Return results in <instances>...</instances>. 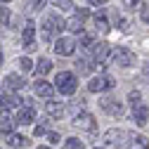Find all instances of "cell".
Here are the masks:
<instances>
[{
    "label": "cell",
    "instance_id": "6da1fadb",
    "mask_svg": "<svg viewBox=\"0 0 149 149\" xmlns=\"http://www.w3.org/2000/svg\"><path fill=\"white\" fill-rule=\"evenodd\" d=\"M64 29V19L57 14H50L43 19V40H52L54 38V33H59Z\"/></svg>",
    "mask_w": 149,
    "mask_h": 149
},
{
    "label": "cell",
    "instance_id": "7a4b0ae2",
    "mask_svg": "<svg viewBox=\"0 0 149 149\" xmlns=\"http://www.w3.org/2000/svg\"><path fill=\"white\" fill-rule=\"evenodd\" d=\"M54 83H57V90L62 95H73V92H76V76L69 73V71H59Z\"/></svg>",
    "mask_w": 149,
    "mask_h": 149
},
{
    "label": "cell",
    "instance_id": "3957f363",
    "mask_svg": "<svg viewBox=\"0 0 149 149\" xmlns=\"http://www.w3.org/2000/svg\"><path fill=\"white\" fill-rule=\"evenodd\" d=\"M116 83H114V78L109 76V73H100V76H95L90 83H88V90L90 92H104V90H111Z\"/></svg>",
    "mask_w": 149,
    "mask_h": 149
},
{
    "label": "cell",
    "instance_id": "277c9868",
    "mask_svg": "<svg viewBox=\"0 0 149 149\" xmlns=\"http://www.w3.org/2000/svg\"><path fill=\"white\" fill-rule=\"evenodd\" d=\"M123 137H125L123 130L111 128V130H107V133H104V147H107V149H118V147L123 144Z\"/></svg>",
    "mask_w": 149,
    "mask_h": 149
},
{
    "label": "cell",
    "instance_id": "5b68a950",
    "mask_svg": "<svg viewBox=\"0 0 149 149\" xmlns=\"http://www.w3.org/2000/svg\"><path fill=\"white\" fill-rule=\"evenodd\" d=\"M22 40H24V47H26V52H33L36 47V24L33 22H26V26H24V33H22Z\"/></svg>",
    "mask_w": 149,
    "mask_h": 149
},
{
    "label": "cell",
    "instance_id": "8992f818",
    "mask_svg": "<svg viewBox=\"0 0 149 149\" xmlns=\"http://www.w3.org/2000/svg\"><path fill=\"white\" fill-rule=\"evenodd\" d=\"M114 64H118V66H133L135 64V54L130 50H125V47H118V50H114Z\"/></svg>",
    "mask_w": 149,
    "mask_h": 149
},
{
    "label": "cell",
    "instance_id": "52a82bcc",
    "mask_svg": "<svg viewBox=\"0 0 149 149\" xmlns=\"http://www.w3.org/2000/svg\"><path fill=\"white\" fill-rule=\"evenodd\" d=\"M73 50H76V43L71 38H59L57 45H54V52H57L59 57H69V54H73Z\"/></svg>",
    "mask_w": 149,
    "mask_h": 149
},
{
    "label": "cell",
    "instance_id": "ba28073f",
    "mask_svg": "<svg viewBox=\"0 0 149 149\" xmlns=\"http://www.w3.org/2000/svg\"><path fill=\"white\" fill-rule=\"evenodd\" d=\"M100 107L107 111V114H114V116H118L121 111H123V104H121L118 100H114V97H104V100H100Z\"/></svg>",
    "mask_w": 149,
    "mask_h": 149
},
{
    "label": "cell",
    "instance_id": "9c48e42d",
    "mask_svg": "<svg viewBox=\"0 0 149 149\" xmlns=\"http://www.w3.org/2000/svg\"><path fill=\"white\" fill-rule=\"evenodd\" d=\"M33 90H36V95H38V97H45V100H50L52 92H54V88H52L45 78H38V81H36V83H33Z\"/></svg>",
    "mask_w": 149,
    "mask_h": 149
},
{
    "label": "cell",
    "instance_id": "30bf717a",
    "mask_svg": "<svg viewBox=\"0 0 149 149\" xmlns=\"http://www.w3.org/2000/svg\"><path fill=\"white\" fill-rule=\"evenodd\" d=\"M76 128H81V130H88V133H92V130L97 128V123H95V118H92L90 114H78L76 116Z\"/></svg>",
    "mask_w": 149,
    "mask_h": 149
},
{
    "label": "cell",
    "instance_id": "8fae6325",
    "mask_svg": "<svg viewBox=\"0 0 149 149\" xmlns=\"http://www.w3.org/2000/svg\"><path fill=\"white\" fill-rule=\"evenodd\" d=\"M19 97L17 95H12V92H3V95H0V109L3 111H10V109H17L19 107Z\"/></svg>",
    "mask_w": 149,
    "mask_h": 149
},
{
    "label": "cell",
    "instance_id": "7c38bea8",
    "mask_svg": "<svg viewBox=\"0 0 149 149\" xmlns=\"http://www.w3.org/2000/svg\"><path fill=\"white\" fill-rule=\"evenodd\" d=\"M24 88H26V81L22 76H17V73L5 76V90H24Z\"/></svg>",
    "mask_w": 149,
    "mask_h": 149
},
{
    "label": "cell",
    "instance_id": "4fadbf2b",
    "mask_svg": "<svg viewBox=\"0 0 149 149\" xmlns=\"http://www.w3.org/2000/svg\"><path fill=\"white\" fill-rule=\"evenodd\" d=\"M33 118H36L33 107H24V109H19V114H17V123L19 125H29V123H33Z\"/></svg>",
    "mask_w": 149,
    "mask_h": 149
},
{
    "label": "cell",
    "instance_id": "5bb4252c",
    "mask_svg": "<svg viewBox=\"0 0 149 149\" xmlns=\"http://www.w3.org/2000/svg\"><path fill=\"white\" fill-rule=\"evenodd\" d=\"M107 54H109V45L107 43H92V57H95V62H104L107 59Z\"/></svg>",
    "mask_w": 149,
    "mask_h": 149
},
{
    "label": "cell",
    "instance_id": "9a60e30c",
    "mask_svg": "<svg viewBox=\"0 0 149 149\" xmlns=\"http://www.w3.org/2000/svg\"><path fill=\"white\" fill-rule=\"evenodd\" d=\"M45 114H47L50 118H62L64 104H62V102H47V104H45Z\"/></svg>",
    "mask_w": 149,
    "mask_h": 149
},
{
    "label": "cell",
    "instance_id": "2e32d148",
    "mask_svg": "<svg viewBox=\"0 0 149 149\" xmlns=\"http://www.w3.org/2000/svg\"><path fill=\"white\" fill-rule=\"evenodd\" d=\"M147 116H149V114H147V107H144L142 102L133 107V118H135L137 125H147Z\"/></svg>",
    "mask_w": 149,
    "mask_h": 149
},
{
    "label": "cell",
    "instance_id": "e0dca14e",
    "mask_svg": "<svg viewBox=\"0 0 149 149\" xmlns=\"http://www.w3.org/2000/svg\"><path fill=\"white\" fill-rule=\"evenodd\" d=\"M7 147H12V149H26L29 147V140L12 133V135H7Z\"/></svg>",
    "mask_w": 149,
    "mask_h": 149
},
{
    "label": "cell",
    "instance_id": "ac0fdd59",
    "mask_svg": "<svg viewBox=\"0 0 149 149\" xmlns=\"http://www.w3.org/2000/svg\"><path fill=\"white\" fill-rule=\"evenodd\" d=\"M125 149H149V140L144 135H133Z\"/></svg>",
    "mask_w": 149,
    "mask_h": 149
},
{
    "label": "cell",
    "instance_id": "d6986e66",
    "mask_svg": "<svg viewBox=\"0 0 149 149\" xmlns=\"http://www.w3.org/2000/svg\"><path fill=\"white\" fill-rule=\"evenodd\" d=\"M64 29H69L71 33H81L83 31V17H71V19L69 22H64Z\"/></svg>",
    "mask_w": 149,
    "mask_h": 149
},
{
    "label": "cell",
    "instance_id": "ffe728a7",
    "mask_svg": "<svg viewBox=\"0 0 149 149\" xmlns=\"http://www.w3.org/2000/svg\"><path fill=\"white\" fill-rule=\"evenodd\" d=\"M52 71V62L50 59H40L38 64H36V73L38 76H45V73H50Z\"/></svg>",
    "mask_w": 149,
    "mask_h": 149
},
{
    "label": "cell",
    "instance_id": "44dd1931",
    "mask_svg": "<svg viewBox=\"0 0 149 149\" xmlns=\"http://www.w3.org/2000/svg\"><path fill=\"white\" fill-rule=\"evenodd\" d=\"M76 71L81 73V76H88V73L92 71V66H90L88 59H78V62H76Z\"/></svg>",
    "mask_w": 149,
    "mask_h": 149
},
{
    "label": "cell",
    "instance_id": "7402d4cb",
    "mask_svg": "<svg viewBox=\"0 0 149 149\" xmlns=\"http://www.w3.org/2000/svg\"><path fill=\"white\" fill-rule=\"evenodd\" d=\"M95 29H97L100 33H109V22L104 19V17L97 14V17H95Z\"/></svg>",
    "mask_w": 149,
    "mask_h": 149
},
{
    "label": "cell",
    "instance_id": "603a6c76",
    "mask_svg": "<svg viewBox=\"0 0 149 149\" xmlns=\"http://www.w3.org/2000/svg\"><path fill=\"white\" fill-rule=\"evenodd\" d=\"M0 130H12V121L7 116V111L0 109Z\"/></svg>",
    "mask_w": 149,
    "mask_h": 149
},
{
    "label": "cell",
    "instance_id": "cb8c5ba5",
    "mask_svg": "<svg viewBox=\"0 0 149 149\" xmlns=\"http://www.w3.org/2000/svg\"><path fill=\"white\" fill-rule=\"evenodd\" d=\"M64 149H83V142L76 140V137H69V140L64 142Z\"/></svg>",
    "mask_w": 149,
    "mask_h": 149
},
{
    "label": "cell",
    "instance_id": "d4e9b609",
    "mask_svg": "<svg viewBox=\"0 0 149 149\" xmlns=\"http://www.w3.org/2000/svg\"><path fill=\"white\" fill-rule=\"evenodd\" d=\"M19 69H22L24 73H29V71H33V64H31V59H26V57H22V59H19Z\"/></svg>",
    "mask_w": 149,
    "mask_h": 149
},
{
    "label": "cell",
    "instance_id": "484cf974",
    "mask_svg": "<svg viewBox=\"0 0 149 149\" xmlns=\"http://www.w3.org/2000/svg\"><path fill=\"white\" fill-rule=\"evenodd\" d=\"M7 22H10V12H7V7H0V24L5 26Z\"/></svg>",
    "mask_w": 149,
    "mask_h": 149
},
{
    "label": "cell",
    "instance_id": "4316f807",
    "mask_svg": "<svg viewBox=\"0 0 149 149\" xmlns=\"http://www.w3.org/2000/svg\"><path fill=\"white\" fill-rule=\"evenodd\" d=\"M52 3L57 5L59 10H69V7H73V5H71V0H52Z\"/></svg>",
    "mask_w": 149,
    "mask_h": 149
},
{
    "label": "cell",
    "instance_id": "83f0119b",
    "mask_svg": "<svg viewBox=\"0 0 149 149\" xmlns=\"http://www.w3.org/2000/svg\"><path fill=\"white\" fill-rule=\"evenodd\" d=\"M140 19H142L144 24H149V5H144V7L140 10Z\"/></svg>",
    "mask_w": 149,
    "mask_h": 149
},
{
    "label": "cell",
    "instance_id": "f1b7e54d",
    "mask_svg": "<svg viewBox=\"0 0 149 149\" xmlns=\"http://www.w3.org/2000/svg\"><path fill=\"white\" fill-rule=\"evenodd\" d=\"M45 3H47V0H33V3H31V10H43Z\"/></svg>",
    "mask_w": 149,
    "mask_h": 149
},
{
    "label": "cell",
    "instance_id": "f546056e",
    "mask_svg": "<svg viewBox=\"0 0 149 149\" xmlns=\"http://www.w3.org/2000/svg\"><path fill=\"white\" fill-rule=\"evenodd\" d=\"M140 100H142V95H140V92H130V104H140Z\"/></svg>",
    "mask_w": 149,
    "mask_h": 149
},
{
    "label": "cell",
    "instance_id": "4dcf8cb0",
    "mask_svg": "<svg viewBox=\"0 0 149 149\" xmlns=\"http://www.w3.org/2000/svg\"><path fill=\"white\" fill-rule=\"evenodd\" d=\"M33 135H36V137L45 135V125H36V128H33Z\"/></svg>",
    "mask_w": 149,
    "mask_h": 149
},
{
    "label": "cell",
    "instance_id": "1f68e13d",
    "mask_svg": "<svg viewBox=\"0 0 149 149\" xmlns=\"http://www.w3.org/2000/svg\"><path fill=\"white\" fill-rule=\"evenodd\" d=\"M47 140H50V142H52V144H57V142H62V140H59V135H57V133H50V135H47Z\"/></svg>",
    "mask_w": 149,
    "mask_h": 149
},
{
    "label": "cell",
    "instance_id": "d6a6232c",
    "mask_svg": "<svg viewBox=\"0 0 149 149\" xmlns=\"http://www.w3.org/2000/svg\"><path fill=\"white\" fill-rule=\"evenodd\" d=\"M123 3H125V7H130V10H135L140 0H123Z\"/></svg>",
    "mask_w": 149,
    "mask_h": 149
},
{
    "label": "cell",
    "instance_id": "836d02e7",
    "mask_svg": "<svg viewBox=\"0 0 149 149\" xmlns=\"http://www.w3.org/2000/svg\"><path fill=\"white\" fill-rule=\"evenodd\" d=\"M142 81H144V83L149 81V64H144V69H142Z\"/></svg>",
    "mask_w": 149,
    "mask_h": 149
},
{
    "label": "cell",
    "instance_id": "e575fe53",
    "mask_svg": "<svg viewBox=\"0 0 149 149\" xmlns=\"http://www.w3.org/2000/svg\"><path fill=\"white\" fill-rule=\"evenodd\" d=\"M88 3H92V5H104L107 0H88Z\"/></svg>",
    "mask_w": 149,
    "mask_h": 149
},
{
    "label": "cell",
    "instance_id": "d590c367",
    "mask_svg": "<svg viewBox=\"0 0 149 149\" xmlns=\"http://www.w3.org/2000/svg\"><path fill=\"white\" fill-rule=\"evenodd\" d=\"M38 149H50V147H38Z\"/></svg>",
    "mask_w": 149,
    "mask_h": 149
},
{
    "label": "cell",
    "instance_id": "8d00e7d4",
    "mask_svg": "<svg viewBox=\"0 0 149 149\" xmlns=\"http://www.w3.org/2000/svg\"><path fill=\"white\" fill-rule=\"evenodd\" d=\"M0 62H3V52H0Z\"/></svg>",
    "mask_w": 149,
    "mask_h": 149
},
{
    "label": "cell",
    "instance_id": "74e56055",
    "mask_svg": "<svg viewBox=\"0 0 149 149\" xmlns=\"http://www.w3.org/2000/svg\"><path fill=\"white\" fill-rule=\"evenodd\" d=\"M3 3H12V0H3Z\"/></svg>",
    "mask_w": 149,
    "mask_h": 149
},
{
    "label": "cell",
    "instance_id": "f35d334b",
    "mask_svg": "<svg viewBox=\"0 0 149 149\" xmlns=\"http://www.w3.org/2000/svg\"><path fill=\"white\" fill-rule=\"evenodd\" d=\"M95 149H97V147H95Z\"/></svg>",
    "mask_w": 149,
    "mask_h": 149
}]
</instances>
